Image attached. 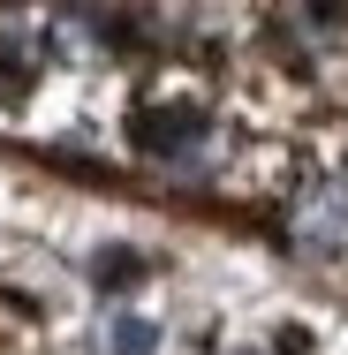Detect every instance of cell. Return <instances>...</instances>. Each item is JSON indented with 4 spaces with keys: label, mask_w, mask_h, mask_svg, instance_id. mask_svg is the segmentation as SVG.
Wrapping results in <instances>:
<instances>
[{
    "label": "cell",
    "mask_w": 348,
    "mask_h": 355,
    "mask_svg": "<svg viewBox=\"0 0 348 355\" xmlns=\"http://www.w3.org/2000/svg\"><path fill=\"white\" fill-rule=\"evenodd\" d=\"M137 272H144L137 250H106V257H99V287H129Z\"/></svg>",
    "instance_id": "5"
},
{
    "label": "cell",
    "mask_w": 348,
    "mask_h": 355,
    "mask_svg": "<svg viewBox=\"0 0 348 355\" xmlns=\"http://www.w3.org/2000/svg\"><path fill=\"white\" fill-rule=\"evenodd\" d=\"M31 91V53L23 38H0V98H23Z\"/></svg>",
    "instance_id": "4"
},
{
    "label": "cell",
    "mask_w": 348,
    "mask_h": 355,
    "mask_svg": "<svg viewBox=\"0 0 348 355\" xmlns=\"http://www.w3.org/2000/svg\"><path fill=\"white\" fill-rule=\"evenodd\" d=\"M106 355H159V325H151V318H114Z\"/></svg>",
    "instance_id": "3"
},
{
    "label": "cell",
    "mask_w": 348,
    "mask_h": 355,
    "mask_svg": "<svg viewBox=\"0 0 348 355\" xmlns=\"http://www.w3.org/2000/svg\"><path fill=\"white\" fill-rule=\"evenodd\" d=\"M197 137H205V114H197V106H151V114H137V144L159 151V159L190 151Z\"/></svg>",
    "instance_id": "2"
},
{
    "label": "cell",
    "mask_w": 348,
    "mask_h": 355,
    "mask_svg": "<svg viewBox=\"0 0 348 355\" xmlns=\"http://www.w3.org/2000/svg\"><path fill=\"white\" fill-rule=\"evenodd\" d=\"M295 242L310 257H341L348 250V189L341 182H310L295 197Z\"/></svg>",
    "instance_id": "1"
}]
</instances>
